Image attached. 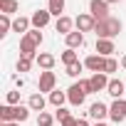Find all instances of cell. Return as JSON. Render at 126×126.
Wrapping results in <instances>:
<instances>
[{
	"label": "cell",
	"mask_w": 126,
	"mask_h": 126,
	"mask_svg": "<svg viewBox=\"0 0 126 126\" xmlns=\"http://www.w3.org/2000/svg\"><path fill=\"white\" fill-rule=\"evenodd\" d=\"M3 126H20L17 121H8V124H3Z\"/></svg>",
	"instance_id": "d6a6232c"
},
{
	"label": "cell",
	"mask_w": 126,
	"mask_h": 126,
	"mask_svg": "<svg viewBox=\"0 0 126 126\" xmlns=\"http://www.w3.org/2000/svg\"><path fill=\"white\" fill-rule=\"evenodd\" d=\"M94 126H106V124H101V121H96V124H94Z\"/></svg>",
	"instance_id": "e575fe53"
},
{
	"label": "cell",
	"mask_w": 126,
	"mask_h": 126,
	"mask_svg": "<svg viewBox=\"0 0 126 126\" xmlns=\"http://www.w3.org/2000/svg\"><path fill=\"white\" fill-rule=\"evenodd\" d=\"M30 67H32V59L20 54V59H17V72H30Z\"/></svg>",
	"instance_id": "484cf974"
},
{
	"label": "cell",
	"mask_w": 126,
	"mask_h": 126,
	"mask_svg": "<svg viewBox=\"0 0 126 126\" xmlns=\"http://www.w3.org/2000/svg\"><path fill=\"white\" fill-rule=\"evenodd\" d=\"M109 82L111 79H106V74L104 72H96L92 79H89V87H92V94H96V92H104L106 87H109Z\"/></svg>",
	"instance_id": "8fae6325"
},
{
	"label": "cell",
	"mask_w": 126,
	"mask_h": 126,
	"mask_svg": "<svg viewBox=\"0 0 126 126\" xmlns=\"http://www.w3.org/2000/svg\"><path fill=\"white\" fill-rule=\"evenodd\" d=\"M82 69H84V64H82V62H77V64H69V67H67V74H69V77H79Z\"/></svg>",
	"instance_id": "4316f807"
},
{
	"label": "cell",
	"mask_w": 126,
	"mask_h": 126,
	"mask_svg": "<svg viewBox=\"0 0 126 126\" xmlns=\"http://www.w3.org/2000/svg\"><path fill=\"white\" fill-rule=\"evenodd\" d=\"M54 84H57V79H54V72H42L40 74V84H37V89H40V94L42 92H54Z\"/></svg>",
	"instance_id": "9c48e42d"
},
{
	"label": "cell",
	"mask_w": 126,
	"mask_h": 126,
	"mask_svg": "<svg viewBox=\"0 0 126 126\" xmlns=\"http://www.w3.org/2000/svg\"><path fill=\"white\" fill-rule=\"evenodd\" d=\"M106 3H109V5H111V3H119V0H106Z\"/></svg>",
	"instance_id": "d590c367"
},
{
	"label": "cell",
	"mask_w": 126,
	"mask_h": 126,
	"mask_svg": "<svg viewBox=\"0 0 126 126\" xmlns=\"http://www.w3.org/2000/svg\"><path fill=\"white\" fill-rule=\"evenodd\" d=\"M30 25H32V22H30L27 17H15V20H13V30H15V32H25V35H27V32H30Z\"/></svg>",
	"instance_id": "ffe728a7"
},
{
	"label": "cell",
	"mask_w": 126,
	"mask_h": 126,
	"mask_svg": "<svg viewBox=\"0 0 126 126\" xmlns=\"http://www.w3.org/2000/svg\"><path fill=\"white\" fill-rule=\"evenodd\" d=\"M87 94H92L89 79H82V82H77V84H72V87L67 89V99H69V104H72V106H82Z\"/></svg>",
	"instance_id": "277c9868"
},
{
	"label": "cell",
	"mask_w": 126,
	"mask_h": 126,
	"mask_svg": "<svg viewBox=\"0 0 126 126\" xmlns=\"http://www.w3.org/2000/svg\"><path fill=\"white\" fill-rule=\"evenodd\" d=\"M64 101H67V94H64V92H57V89H54V92L49 94V104L57 106V109H62V104H64Z\"/></svg>",
	"instance_id": "7402d4cb"
},
{
	"label": "cell",
	"mask_w": 126,
	"mask_h": 126,
	"mask_svg": "<svg viewBox=\"0 0 126 126\" xmlns=\"http://www.w3.org/2000/svg\"><path fill=\"white\" fill-rule=\"evenodd\" d=\"M8 104L10 106H17L20 104V92H8Z\"/></svg>",
	"instance_id": "f1b7e54d"
},
{
	"label": "cell",
	"mask_w": 126,
	"mask_h": 126,
	"mask_svg": "<svg viewBox=\"0 0 126 126\" xmlns=\"http://www.w3.org/2000/svg\"><path fill=\"white\" fill-rule=\"evenodd\" d=\"M10 30H13V20H10V15H3V17H0V35L5 37Z\"/></svg>",
	"instance_id": "cb8c5ba5"
},
{
	"label": "cell",
	"mask_w": 126,
	"mask_h": 126,
	"mask_svg": "<svg viewBox=\"0 0 126 126\" xmlns=\"http://www.w3.org/2000/svg\"><path fill=\"white\" fill-rule=\"evenodd\" d=\"M94 32H96V40H111L121 32V20L119 17H106V20L96 22Z\"/></svg>",
	"instance_id": "3957f363"
},
{
	"label": "cell",
	"mask_w": 126,
	"mask_h": 126,
	"mask_svg": "<svg viewBox=\"0 0 126 126\" xmlns=\"http://www.w3.org/2000/svg\"><path fill=\"white\" fill-rule=\"evenodd\" d=\"M74 25H77V30H79V32H94L96 20H94L89 13H84V15H79V17L74 20Z\"/></svg>",
	"instance_id": "ba28073f"
},
{
	"label": "cell",
	"mask_w": 126,
	"mask_h": 126,
	"mask_svg": "<svg viewBox=\"0 0 126 126\" xmlns=\"http://www.w3.org/2000/svg\"><path fill=\"white\" fill-rule=\"evenodd\" d=\"M109 116L114 124H121L126 119V99H116L111 106H109Z\"/></svg>",
	"instance_id": "8992f818"
},
{
	"label": "cell",
	"mask_w": 126,
	"mask_h": 126,
	"mask_svg": "<svg viewBox=\"0 0 126 126\" xmlns=\"http://www.w3.org/2000/svg\"><path fill=\"white\" fill-rule=\"evenodd\" d=\"M77 126H89V124H87V119H79V124H77Z\"/></svg>",
	"instance_id": "1f68e13d"
},
{
	"label": "cell",
	"mask_w": 126,
	"mask_h": 126,
	"mask_svg": "<svg viewBox=\"0 0 126 126\" xmlns=\"http://www.w3.org/2000/svg\"><path fill=\"white\" fill-rule=\"evenodd\" d=\"M45 104H47V101H45V96H42V94H32V96H30V101H27V106H30L32 111H42V109H45Z\"/></svg>",
	"instance_id": "44dd1931"
},
{
	"label": "cell",
	"mask_w": 126,
	"mask_h": 126,
	"mask_svg": "<svg viewBox=\"0 0 126 126\" xmlns=\"http://www.w3.org/2000/svg\"><path fill=\"white\" fill-rule=\"evenodd\" d=\"M121 67H124V69H126V54H124V57H121Z\"/></svg>",
	"instance_id": "836d02e7"
},
{
	"label": "cell",
	"mask_w": 126,
	"mask_h": 126,
	"mask_svg": "<svg viewBox=\"0 0 126 126\" xmlns=\"http://www.w3.org/2000/svg\"><path fill=\"white\" fill-rule=\"evenodd\" d=\"M62 62H64V67H69V64H77V62H79V59H77V52L67 47V52H62Z\"/></svg>",
	"instance_id": "603a6c76"
},
{
	"label": "cell",
	"mask_w": 126,
	"mask_h": 126,
	"mask_svg": "<svg viewBox=\"0 0 126 126\" xmlns=\"http://www.w3.org/2000/svg\"><path fill=\"white\" fill-rule=\"evenodd\" d=\"M89 15H92L96 22L111 17V15H109V3H106V0H92V3H89Z\"/></svg>",
	"instance_id": "5b68a950"
},
{
	"label": "cell",
	"mask_w": 126,
	"mask_h": 126,
	"mask_svg": "<svg viewBox=\"0 0 126 126\" xmlns=\"http://www.w3.org/2000/svg\"><path fill=\"white\" fill-rule=\"evenodd\" d=\"M52 124H54V116L47 114V111H40V116H37V126H52Z\"/></svg>",
	"instance_id": "d4e9b609"
},
{
	"label": "cell",
	"mask_w": 126,
	"mask_h": 126,
	"mask_svg": "<svg viewBox=\"0 0 126 126\" xmlns=\"http://www.w3.org/2000/svg\"><path fill=\"white\" fill-rule=\"evenodd\" d=\"M47 10H49V15H54V17H62V13H64V0H49Z\"/></svg>",
	"instance_id": "d6986e66"
},
{
	"label": "cell",
	"mask_w": 126,
	"mask_h": 126,
	"mask_svg": "<svg viewBox=\"0 0 126 126\" xmlns=\"http://www.w3.org/2000/svg\"><path fill=\"white\" fill-rule=\"evenodd\" d=\"M30 106H22V104H17V106H10V104H5V106H0V121L3 124H8V121H27L30 119Z\"/></svg>",
	"instance_id": "7a4b0ae2"
},
{
	"label": "cell",
	"mask_w": 126,
	"mask_h": 126,
	"mask_svg": "<svg viewBox=\"0 0 126 126\" xmlns=\"http://www.w3.org/2000/svg\"><path fill=\"white\" fill-rule=\"evenodd\" d=\"M49 10H35L32 13V17H30V22H32V27L35 30H42V27H47V22H49Z\"/></svg>",
	"instance_id": "30bf717a"
},
{
	"label": "cell",
	"mask_w": 126,
	"mask_h": 126,
	"mask_svg": "<svg viewBox=\"0 0 126 126\" xmlns=\"http://www.w3.org/2000/svg\"><path fill=\"white\" fill-rule=\"evenodd\" d=\"M77 124H79V119H67V121L62 124V126H77Z\"/></svg>",
	"instance_id": "4dcf8cb0"
},
{
	"label": "cell",
	"mask_w": 126,
	"mask_h": 126,
	"mask_svg": "<svg viewBox=\"0 0 126 126\" xmlns=\"http://www.w3.org/2000/svg\"><path fill=\"white\" fill-rule=\"evenodd\" d=\"M84 67L92 69L94 74H96V72H106V57H101V54H89V57L84 59Z\"/></svg>",
	"instance_id": "52a82bcc"
},
{
	"label": "cell",
	"mask_w": 126,
	"mask_h": 126,
	"mask_svg": "<svg viewBox=\"0 0 126 126\" xmlns=\"http://www.w3.org/2000/svg\"><path fill=\"white\" fill-rule=\"evenodd\" d=\"M106 94H111L114 99H121V96H126V84L121 79H111L106 87Z\"/></svg>",
	"instance_id": "7c38bea8"
},
{
	"label": "cell",
	"mask_w": 126,
	"mask_h": 126,
	"mask_svg": "<svg viewBox=\"0 0 126 126\" xmlns=\"http://www.w3.org/2000/svg\"><path fill=\"white\" fill-rule=\"evenodd\" d=\"M96 52H99L101 57H109V54L116 52V49H114V42H111V40H96Z\"/></svg>",
	"instance_id": "e0dca14e"
},
{
	"label": "cell",
	"mask_w": 126,
	"mask_h": 126,
	"mask_svg": "<svg viewBox=\"0 0 126 126\" xmlns=\"http://www.w3.org/2000/svg\"><path fill=\"white\" fill-rule=\"evenodd\" d=\"M72 25H74V20L72 17H67V15H62V17H57V32H62V35H69L72 32Z\"/></svg>",
	"instance_id": "2e32d148"
},
{
	"label": "cell",
	"mask_w": 126,
	"mask_h": 126,
	"mask_svg": "<svg viewBox=\"0 0 126 126\" xmlns=\"http://www.w3.org/2000/svg\"><path fill=\"white\" fill-rule=\"evenodd\" d=\"M42 42V32L40 30H30L22 40H20V54L22 57H30V59H37V45Z\"/></svg>",
	"instance_id": "6da1fadb"
},
{
	"label": "cell",
	"mask_w": 126,
	"mask_h": 126,
	"mask_svg": "<svg viewBox=\"0 0 126 126\" xmlns=\"http://www.w3.org/2000/svg\"><path fill=\"white\" fill-rule=\"evenodd\" d=\"M64 40H67V47H69V49H77V47H82V45H84V32L74 30V32H69Z\"/></svg>",
	"instance_id": "9a60e30c"
},
{
	"label": "cell",
	"mask_w": 126,
	"mask_h": 126,
	"mask_svg": "<svg viewBox=\"0 0 126 126\" xmlns=\"http://www.w3.org/2000/svg\"><path fill=\"white\" fill-rule=\"evenodd\" d=\"M116 69H119V62H116V59H111V57H106V72L111 74V72H116Z\"/></svg>",
	"instance_id": "f546056e"
},
{
	"label": "cell",
	"mask_w": 126,
	"mask_h": 126,
	"mask_svg": "<svg viewBox=\"0 0 126 126\" xmlns=\"http://www.w3.org/2000/svg\"><path fill=\"white\" fill-rule=\"evenodd\" d=\"M35 62H37V64H40L45 72H49V69L54 67V62H57V59H54V54H49V52H40Z\"/></svg>",
	"instance_id": "5bb4252c"
},
{
	"label": "cell",
	"mask_w": 126,
	"mask_h": 126,
	"mask_svg": "<svg viewBox=\"0 0 126 126\" xmlns=\"http://www.w3.org/2000/svg\"><path fill=\"white\" fill-rule=\"evenodd\" d=\"M17 0H0V13L3 15H13V13H17Z\"/></svg>",
	"instance_id": "ac0fdd59"
},
{
	"label": "cell",
	"mask_w": 126,
	"mask_h": 126,
	"mask_svg": "<svg viewBox=\"0 0 126 126\" xmlns=\"http://www.w3.org/2000/svg\"><path fill=\"white\" fill-rule=\"evenodd\" d=\"M89 116H92V119H96V121H101V119H106V116H109V106H106V104H101V101H94V104L89 106Z\"/></svg>",
	"instance_id": "4fadbf2b"
},
{
	"label": "cell",
	"mask_w": 126,
	"mask_h": 126,
	"mask_svg": "<svg viewBox=\"0 0 126 126\" xmlns=\"http://www.w3.org/2000/svg\"><path fill=\"white\" fill-rule=\"evenodd\" d=\"M54 119H57L59 124H64L67 119H72V114H69L67 109H57V114H54Z\"/></svg>",
	"instance_id": "83f0119b"
}]
</instances>
